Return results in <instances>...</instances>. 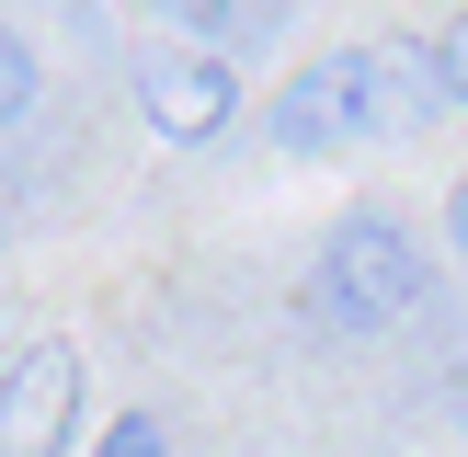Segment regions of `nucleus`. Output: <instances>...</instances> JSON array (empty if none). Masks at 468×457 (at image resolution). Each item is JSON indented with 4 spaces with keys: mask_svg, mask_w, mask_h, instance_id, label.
Masks as SVG:
<instances>
[{
    "mask_svg": "<svg viewBox=\"0 0 468 457\" xmlns=\"http://www.w3.org/2000/svg\"><path fill=\"white\" fill-rule=\"evenodd\" d=\"M400 126H411V103H400V69L378 46H332L274 91V149H297V160H343V149L400 137Z\"/></svg>",
    "mask_w": 468,
    "mask_h": 457,
    "instance_id": "nucleus-1",
    "label": "nucleus"
},
{
    "mask_svg": "<svg viewBox=\"0 0 468 457\" xmlns=\"http://www.w3.org/2000/svg\"><path fill=\"white\" fill-rule=\"evenodd\" d=\"M423 286H434V263H423V240H411L388 206H355V218L320 240V320L332 332H388V320H411L423 309Z\"/></svg>",
    "mask_w": 468,
    "mask_h": 457,
    "instance_id": "nucleus-2",
    "label": "nucleus"
},
{
    "mask_svg": "<svg viewBox=\"0 0 468 457\" xmlns=\"http://www.w3.org/2000/svg\"><path fill=\"white\" fill-rule=\"evenodd\" d=\"M80 434V343H23L0 366V457H69Z\"/></svg>",
    "mask_w": 468,
    "mask_h": 457,
    "instance_id": "nucleus-3",
    "label": "nucleus"
},
{
    "mask_svg": "<svg viewBox=\"0 0 468 457\" xmlns=\"http://www.w3.org/2000/svg\"><path fill=\"white\" fill-rule=\"evenodd\" d=\"M137 114H149V137H172V149H206V137L240 114V69H229L218 46H160V58L137 69Z\"/></svg>",
    "mask_w": 468,
    "mask_h": 457,
    "instance_id": "nucleus-4",
    "label": "nucleus"
},
{
    "mask_svg": "<svg viewBox=\"0 0 468 457\" xmlns=\"http://www.w3.org/2000/svg\"><path fill=\"white\" fill-rule=\"evenodd\" d=\"M35 91H46V58H35V35H23L12 12H0V137L35 114Z\"/></svg>",
    "mask_w": 468,
    "mask_h": 457,
    "instance_id": "nucleus-5",
    "label": "nucleus"
},
{
    "mask_svg": "<svg viewBox=\"0 0 468 457\" xmlns=\"http://www.w3.org/2000/svg\"><path fill=\"white\" fill-rule=\"evenodd\" d=\"M423 69H434V91H446V103H468V0L446 23H423Z\"/></svg>",
    "mask_w": 468,
    "mask_h": 457,
    "instance_id": "nucleus-6",
    "label": "nucleus"
},
{
    "mask_svg": "<svg viewBox=\"0 0 468 457\" xmlns=\"http://www.w3.org/2000/svg\"><path fill=\"white\" fill-rule=\"evenodd\" d=\"M91 457H172V434L149 423V411H126V423H103V446Z\"/></svg>",
    "mask_w": 468,
    "mask_h": 457,
    "instance_id": "nucleus-7",
    "label": "nucleus"
},
{
    "mask_svg": "<svg viewBox=\"0 0 468 457\" xmlns=\"http://www.w3.org/2000/svg\"><path fill=\"white\" fill-rule=\"evenodd\" d=\"M446 240H457V263H468V183H457V206H446Z\"/></svg>",
    "mask_w": 468,
    "mask_h": 457,
    "instance_id": "nucleus-8",
    "label": "nucleus"
}]
</instances>
